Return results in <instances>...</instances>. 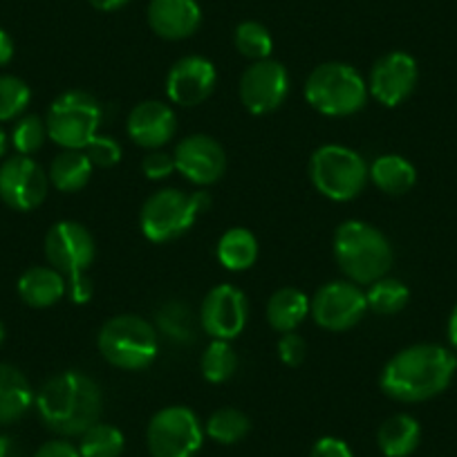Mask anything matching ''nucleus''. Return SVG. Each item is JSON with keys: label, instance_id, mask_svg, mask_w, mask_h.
<instances>
[{"label": "nucleus", "instance_id": "e433bc0d", "mask_svg": "<svg viewBox=\"0 0 457 457\" xmlns=\"http://www.w3.org/2000/svg\"><path fill=\"white\" fill-rule=\"evenodd\" d=\"M142 170L148 179H166L175 170V157L164 151H153L144 157Z\"/></svg>", "mask_w": 457, "mask_h": 457}, {"label": "nucleus", "instance_id": "c9c22d12", "mask_svg": "<svg viewBox=\"0 0 457 457\" xmlns=\"http://www.w3.org/2000/svg\"><path fill=\"white\" fill-rule=\"evenodd\" d=\"M307 353V345L296 332H287L280 337L278 341V359L289 368H296L301 366L303 359H305Z\"/></svg>", "mask_w": 457, "mask_h": 457}, {"label": "nucleus", "instance_id": "39448f33", "mask_svg": "<svg viewBox=\"0 0 457 457\" xmlns=\"http://www.w3.org/2000/svg\"><path fill=\"white\" fill-rule=\"evenodd\" d=\"M368 83L348 63L319 65L305 81V99L325 117H350L359 112L368 101Z\"/></svg>", "mask_w": 457, "mask_h": 457}, {"label": "nucleus", "instance_id": "f257e3e1", "mask_svg": "<svg viewBox=\"0 0 457 457\" xmlns=\"http://www.w3.org/2000/svg\"><path fill=\"white\" fill-rule=\"evenodd\" d=\"M457 359L444 345L420 343L403 348L384 366L379 386L384 395L402 403H417L442 395L451 386Z\"/></svg>", "mask_w": 457, "mask_h": 457}, {"label": "nucleus", "instance_id": "cd10ccee", "mask_svg": "<svg viewBox=\"0 0 457 457\" xmlns=\"http://www.w3.org/2000/svg\"><path fill=\"white\" fill-rule=\"evenodd\" d=\"M249 428H252V421L243 411H238V408H220L206 420L204 435H209L213 442L231 446V444L243 442L247 437Z\"/></svg>", "mask_w": 457, "mask_h": 457}, {"label": "nucleus", "instance_id": "f8f14e48", "mask_svg": "<svg viewBox=\"0 0 457 457\" xmlns=\"http://www.w3.org/2000/svg\"><path fill=\"white\" fill-rule=\"evenodd\" d=\"M50 178L38 162L28 155L7 157L0 164V200L14 211L38 209L46 202Z\"/></svg>", "mask_w": 457, "mask_h": 457}, {"label": "nucleus", "instance_id": "393cba45", "mask_svg": "<svg viewBox=\"0 0 457 457\" xmlns=\"http://www.w3.org/2000/svg\"><path fill=\"white\" fill-rule=\"evenodd\" d=\"M218 261L228 271H245L258 261V240L249 228L236 227L218 240Z\"/></svg>", "mask_w": 457, "mask_h": 457}, {"label": "nucleus", "instance_id": "5701e85b", "mask_svg": "<svg viewBox=\"0 0 457 457\" xmlns=\"http://www.w3.org/2000/svg\"><path fill=\"white\" fill-rule=\"evenodd\" d=\"M312 301L296 287H280L267 303V320L280 334L294 332L310 316Z\"/></svg>", "mask_w": 457, "mask_h": 457}, {"label": "nucleus", "instance_id": "a878e982", "mask_svg": "<svg viewBox=\"0 0 457 457\" xmlns=\"http://www.w3.org/2000/svg\"><path fill=\"white\" fill-rule=\"evenodd\" d=\"M92 162L87 160L86 151H63L52 160L50 182L61 193H77L90 182Z\"/></svg>", "mask_w": 457, "mask_h": 457}, {"label": "nucleus", "instance_id": "9d476101", "mask_svg": "<svg viewBox=\"0 0 457 457\" xmlns=\"http://www.w3.org/2000/svg\"><path fill=\"white\" fill-rule=\"evenodd\" d=\"M96 247L92 234L81 222L61 220L46 236V258L50 267L68 280L81 278L95 262Z\"/></svg>", "mask_w": 457, "mask_h": 457}, {"label": "nucleus", "instance_id": "37998d69", "mask_svg": "<svg viewBox=\"0 0 457 457\" xmlns=\"http://www.w3.org/2000/svg\"><path fill=\"white\" fill-rule=\"evenodd\" d=\"M0 457H16V446L7 435H0Z\"/></svg>", "mask_w": 457, "mask_h": 457}, {"label": "nucleus", "instance_id": "c85d7f7f", "mask_svg": "<svg viewBox=\"0 0 457 457\" xmlns=\"http://www.w3.org/2000/svg\"><path fill=\"white\" fill-rule=\"evenodd\" d=\"M202 377H204L209 384H224L238 370V357H236L234 348L228 345V341L222 338H213V341L206 345L204 354H202L200 361Z\"/></svg>", "mask_w": 457, "mask_h": 457}, {"label": "nucleus", "instance_id": "9b49d317", "mask_svg": "<svg viewBox=\"0 0 457 457\" xmlns=\"http://www.w3.org/2000/svg\"><path fill=\"white\" fill-rule=\"evenodd\" d=\"M366 292L353 280H332L325 283L312 298L310 314L316 325L329 332H345L366 316Z\"/></svg>", "mask_w": 457, "mask_h": 457}, {"label": "nucleus", "instance_id": "58836bf2", "mask_svg": "<svg viewBox=\"0 0 457 457\" xmlns=\"http://www.w3.org/2000/svg\"><path fill=\"white\" fill-rule=\"evenodd\" d=\"M34 457H81L79 448L74 444L65 442V439H52V442H46Z\"/></svg>", "mask_w": 457, "mask_h": 457}, {"label": "nucleus", "instance_id": "ddd939ff", "mask_svg": "<svg viewBox=\"0 0 457 457\" xmlns=\"http://www.w3.org/2000/svg\"><path fill=\"white\" fill-rule=\"evenodd\" d=\"M240 101L252 114H270L283 105L289 92V74L278 61H253L240 77Z\"/></svg>", "mask_w": 457, "mask_h": 457}, {"label": "nucleus", "instance_id": "f3484780", "mask_svg": "<svg viewBox=\"0 0 457 457\" xmlns=\"http://www.w3.org/2000/svg\"><path fill=\"white\" fill-rule=\"evenodd\" d=\"M215 81L218 72L209 59L197 54L184 56L166 77V95L178 105H200L215 90Z\"/></svg>", "mask_w": 457, "mask_h": 457}, {"label": "nucleus", "instance_id": "4468645a", "mask_svg": "<svg viewBox=\"0 0 457 457\" xmlns=\"http://www.w3.org/2000/svg\"><path fill=\"white\" fill-rule=\"evenodd\" d=\"M249 319L247 296L234 285H218L204 296L200 320L206 334L222 341L240 337Z\"/></svg>", "mask_w": 457, "mask_h": 457}, {"label": "nucleus", "instance_id": "7c9ffc66", "mask_svg": "<svg viewBox=\"0 0 457 457\" xmlns=\"http://www.w3.org/2000/svg\"><path fill=\"white\" fill-rule=\"evenodd\" d=\"M234 43L236 50L252 61L270 59L271 50H274V38H271L270 29L258 23V21H245V23H240L236 28Z\"/></svg>", "mask_w": 457, "mask_h": 457}, {"label": "nucleus", "instance_id": "c03bdc74", "mask_svg": "<svg viewBox=\"0 0 457 457\" xmlns=\"http://www.w3.org/2000/svg\"><path fill=\"white\" fill-rule=\"evenodd\" d=\"M448 338H451L453 348L457 350V305L451 312V319H448Z\"/></svg>", "mask_w": 457, "mask_h": 457}, {"label": "nucleus", "instance_id": "423d86ee", "mask_svg": "<svg viewBox=\"0 0 457 457\" xmlns=\"http://www.w3.org/2000/svg\"><path fill=\"white\" fill-rule=\"evenodd\" d=\"M310 179L316 191L332 202H350L366 188L368 164L357 151L325 144L310 160Z\"/></svg>", "mask_w": 457, "mask_h": 457}, {"label": "nucleus", "instance_id": "bb28decb", "mask_svg": "<svg viewBox=\"0 0 457 457\" xmlns=\"http://www.w3.org/2000/svg\"><path fill=\"white\" fill-rule=\"evenodd\" d=\"M124 446L126 437L117 426L96 421L81 435L77 448L81 457H120L124 453Z\"/></svg>", "mask_w": 457, "mask_h": 457}, {"label": "nucleus", "instance_id": "a19ab883", "mask_svg": "<svg viewBox=\"0 0 457 457\" xmlns=\"http://www.w3.org/2000/svg\"><path fill=\"white\" fill-rule=\"evenodd\" d=\"M14 59V41L5 29H0V68Z\"/></svg>", "mask_w": 457, "mask_h": 457}, {"label": "nucleus", "instance_id": "6e6552de", "mask_svg": "<svg viewBox=\"0 0 457 457\" xmlns=\"http://www.w3.org/2000/svg\"><path fill=\"white\" fill-rule=\"evenodd\" d=\"M204 442V428L187 406H166L153 415L146 428L153 457H195Z\"/></svg>", "mask_w": 457, "mask_h": 457}, {"label": "nucleus", "instance_id": "4be33fe9", "mask_svg": "<svg viewBox=\"0 0 457 457\" xmlns=\"http://www.w3.org/2000/svg\"><path fill=\"white\" fill-rule=\"evenodd\" d=\"M421 442V426L415 417L399 412L388 417L379 426L377 444L386 457H408L417 451Z\"/></svg>", "mask_w": 457, "mask_h": 457}, {"label": "nucleus", "instance_id": "72a5a7b5", "mask_svg": "<svg viewBox=\"0 0 457 457\" xmlns=\"http://www.w3.org/2000/svg\"><path fill=\"white\" fill-rule=\"evenodd\" d=\"M157 323L160 329L173 341H191L193 337V323L191 314H188V307L179 301H170L157 312Z\"/></svg>", "mask_w": 457, "mask_h": 457}, {"label": "nucleus", "instance_id": "dca6fc26", "mask_svg": "<svg viewBox=\"0 0 457 457\" xmlns=\"http://www.w3.org/2000/svg\"><path fill=\"white\" fill-rule=\"evenodd\" d=\"M173 157L175 170L197 187L218 182L227 170V153L209 135H191L182 139L175 146Z\"/></svg>", "mask_w": 457, "mask_h": 457}, {"label": "nucleus", "instance_id": "6ab92c4d", "mask_svg": "<svg viewBox=\"0 0 457 457\" xmlns=\"http://www.w3.org/2000/svg\"><path fill=\"white\" fill-rule=\"evenodd\" d=\"M202 23V10L197 0H151L148 25L166 41H182L193 37Z\"/></svg>", "mask_w": 457, "mask_h": 457}, {"label": "nucleus", "instance_id": "79ce46f5", "mask_svg": "<svg viewBox=\"0 0 457 457\" xmlns=\"http://www.w3.org/2000/svg\"><path fill=\"white\" fill-rule=\"evenodd\" d=\"M87 3L99 12H117L124 5H129L130 0H87Z\"/></svg>", "mask_w": 457, "mask_h": 457}, {"label": "nucleus", "instance_id": "20e7f679", "mask_svg": "<svg viewBox=\"0 0 457 457\" xmlns=\"http://www.w3.org/2000/svg\"><path fill=\"white\" fill-rule=\"evenodd\" d=\"M96 345L110 366L130 372L148 368L160 353L155 328L135 314H120L105 320L96 337Z\"/></svg>", "mask_w": 457, "mask_h": 457}, {"label": "nucleus", "instance_id": "b1692460", "mask_svg": "<svg viewBox=\"0 0 457 457\" xmlns=\"http://www.w3.org/2000/svg\"><path fill=\"white\" fill-rule=\"evenodd\" d=\"M368 178L379 191L388 193V195H403L415 187L417 170L406 157L379 155L368 166Z\"/></svg>", "mask_w": 457, "mask_h": 457}, {"label": "nucleus", "instance_id": "49530a36", "mask_svg": "<svg viewBox=\"0 0 457 457\" xmlns=\"http://www.w3.org/2000/svg\"><path fill=\"white\" fill-rule=\"evenodd\" d=\"M3 341H5V325L0 320V345H3Z\"/></svg>", "mask_w": 457, "mask_h": 457}, {"label": "nucleus", "instance_id": "7ed1b4c3", "mask_svg": "<svg viewBox=\"0 0 457 457\" xmlns=\"http://www.w3.org/2000/svg\"><path fill=\"white\" fill-rule=\"evenodd\" d=\"M334 258L353 283L372 285L390 271L393 247L370 222L348 220L334 234Z\"/></svg>", "mask_w": 457, "mask_h": 457}, {"label": "nucleus", "instance_id": "2f4dec72", "mask_svg": "<svg viewBox=\"0 0 457 457\" xmlns=\"http://www.w3.org/2000/svg\"><path fill=\"white\" fill-rule=\"evenodd\" d=\"M32 101V90L14 74H0V121L19 120Z\"/></svg>", "mask_w": 457, "mask_h": 457}, {"label": "nucleus", "instance_id": "c756f323", "mask_svg": "<svg viewBox=\"0 0 457 457\" xmlns=\"http://www.w3.org/2000/svg\"><path fill=\"white\" fill-rule=\"evenodd\" d=\"M408 298H411V292H408L406 285L397 278H386V276L377 280V283H372L370 289L366 292L368 310H372L379 316H390L402 312L408 305Z\"/></svg>", "mask_w": 457, "mask_h": 457}, {"label": "nucleus", "instance_id": "412c9836", "mask_svg": "<svg viewBox=\"0 0 457 457\" xmlns=\"http://www.w3.org/2000/svg\"><path fill=\"white\" fill-rule=\"evenodd\" d=\"M34 399L28 377L10 363H0V424H14L28 415Z\"/></svg>", "mask_w": 457, "mask_h": 457}, {"label": "nucleus", "instance_id": "a211bd4d", "mask_svg": "<svg viewBox=\"0 0 457 457\" xmlns=\"http://www.w3.org/2000/svg\"><path fill=\"white\" fill-rule=\"evenodd\" d=\"M126 130H129V137L137 146L157 151V148H162L173 139L175 130H178V117H175V110L169 104L142 101V104L130 110Z\"/></svg>", "mask_w": 457, "mask_h": 457}, {"label": "nucleus", "instance_id": "aec40b11", "mask_svg": "<svg viewBox=\"0 0 457 457\" xmlns=\"http://www.w3.org/2000/svg\"><path fill=\"white\" fill-rule=\"evenodd\" d=\"M65 292H68V278L54 267H29L19 278V296L23 298L25 305L37 310L56 305Z\"/></svg>", "mask_w": 457, "mask_h": 457}, {"label": "nucleus", "instance_id": "a18cd8bd", "mask_svg": "<svg viewBox=\"0 0 457 457\" xmlns=\"http://www.w3.org/2000/svg\"><path fill=\"white\" fill-rule=\"evenodd\" d=\"M7 148H10V135H7L5 129L0 126V160L7 155Z\"/></svg>", "mask_w": 457, "mask_h": 457}, {"label": "nucleus", "instance_id": "2eb2a0df", "mask_svg": "<svg viewBox=\"0 0 457 457\" xmlns=\"http://www.w3.org/2000/svg\"><path fill=\"white\" fill-rule=\"evenodd\" d=\"M420 79L417 61L406 52H390L384 54L370 70L368 92L386 108L403 104L412 95Z\"/></svg>", "mask_w": 457, "mask_h": 457}, {"label": "nucleus", "instance_id": "f704fd0d", "mask_svg": "<svg viewBox=\"0 0 457 457\" xmlns=\"http://www.w3.org/2000/svg\"><path fill=\"white\" fill-rule=\"evenodd\" d=\"M83 151H86L87 160H90L92 166H96V169H112V166L120 164L121 160L120 142L108 137V135H96Z\"/></svg>", "mask_w": 457, "mask_h": 457}, {"label": "nucleus", "instance_id": "4c0bfd02", "mask_svg": "<svg viewBox=\"0 0 457 457\" xmlns=\"http://www.w3.org/2000/svg\"><path fill=\"white\" fill-rule=\"evenodd\" d=\"M310 457H354L350 446L338 437H320L312 446Z\"/></svg>", "mask_w": 457, "mask_h": 457}, {"label": "nucleus", "instance_id": "1a4fd4ad", "mask_svg": "<svg viewBox=\"0 0 457 457\" xmlns=\"http://www.w3.org/2000/svg\"><path fill=\"white\" fill-rule=\"evenodd\" d=\"M197 215L200 213H197L191 195L178 191V188H162L144 202L139 224L151 243L162 245L187 234L195 224Z\"/></svg>", "mask_w": 457, "mask_h": 457}, {"label": "nucleus", "instance_id": "ea45409f", "mask_svg": "<svg viewBox=\"0 0 457 457\" xmlns=\"http://www.w3.org/2000/svg\"><path fill=\"white\" fill-rule=\"evenodd\" d=\"M68 294L74 303H87L92 298V283L87 276H81V278L68 280Z\"/></svg>", "mask_w": 457, "mask_h": 457}, {"label": "nucleus", "instance_id": "473e14b6", "mask_svg": "<svg viewBox=\"0 0 457 457\" xmlns=\"http://www.w3.org/2000/svg\"><path fill=\"white\" fill-rule=\"evenodd\" d=\"M10 139H12V146L16 148L19 155L32 157L34 153L41 151V146L47 139L46 121H43L41 117H37V114H25V117H19Z\"/></svg>", "mask_w": 457, "mask_h": 457}, {"label": "nucleus", "instance_id": "0eeeda50", "mask_svg": "<svg viewBox=\"0 0 457 457\" xmlns=\"http://www.w3.org/2000/svg\"><path fill=\"white\" fill-rule=\"evenodd\" d=\"M101 124V105L83 90H70L56 96L46 117L47 137L63 151H83Z\"/></svg>", "mask_w": 457, "mask_h": 457}, {"label": "nucleus", "instance_id": "f03ea898", "mask_svg": "<svg viewBox=\"0 0 457 457\" xmlns=\"http://www.w3.org/2000/svg\"><path fill=\"white\" fill-rule=\"evenodd\" d=\"M34 403L47 428L65 437H81L99 421L104 395L95 379L79 370H68L46 381Z\"/></svg>", "mask_w": 457, "mask_h": 457}]
</instances>
